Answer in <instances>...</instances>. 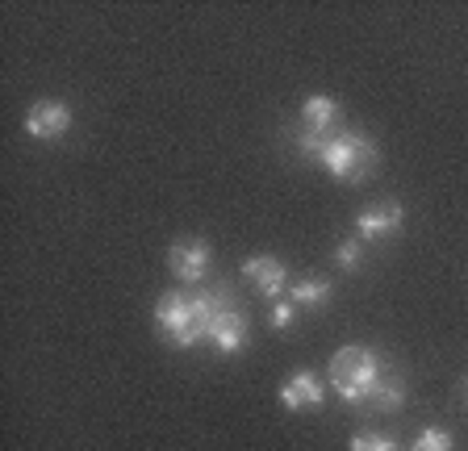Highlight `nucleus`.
I'll return each instance as SVG.
<instances>
[{
	"label": "nucleus",
	"mask_w": 468,
	"mask_h": 451,
	"mask_svg": "<svg viewBox=\"0 0 468 451\" xmlns=\"http://www.w3.org/2000/svg\"><path fill=\"white\" fill-rule=\"evenodd\" d=\"M297 151H302L305 159H318L343 184H360L380 163L377 142L364 138L360 130H302V134H297Z\"/></svg>",
	"instance_id": "f257e3e1"
},
{
	"label": "nucleus",
	"mask_w": 468,
	"mask_h": 451,
	"mask_svg": "<svg viewBox=\"0 0 468 451\" xmlns=\"http://www.w3.org/2000/svg\"><path fill=\"white\" fill-rule=\"evenodd\" d=\"M234 305L230 285H218L209 293H164L155 305V326L172 339L176 347H193L209 339V326L222 309Z\"/></svg>",
	"instance_id": "f03ea898"
},
{
	"label": "nucleus",
	"mask_w": 468,
	"mask_h": 451,
	"mask_svg": "<svg viewBox=\"0 0 468 451\" xmlns=\"http://www.w3.org/2000/svg\"><path fill=\"white\" fill-rule=\"evenodd\" d=\"M380 372H385V363H380V355L372 351V347L347 343L331 355V389L351 405L368 402L377 381H380Z\"/></svg>",
	"instance_id": "7ed1b4c3"
},
{
	"label": "nucleus",
	"mask_w": 468,
	"mask_h": 451,
	"mask_svg": "<svg viewBox=\"0 0 468 451\" xmlns=\"http://www.w3.org/2000/svg\"><path fill=\"white\" fill-rule=\"evenodd\" d=\"M167 267L180 285H197L209 272V243L205 238H180L167 246Z\"/></svg>",
	"instance_id": "20e7f679"
},
{
	"label": "nucleus",
	"mask_w": 468,
	"mask_h": 451,
	"mask_svg": "<svg viewBox=\"0 0 468 451\" xmlns=\"http://www.w3.org/2000/svg\"><path fill=\"white\" fill-rule=\"evenodd\" d=\"M247 339H251V322H247L243 309H222V314L214 318V326H209V343L218 347L222 355H239L247 347Z\"/></svg>",
	"instance_id": "39448f33"
},
{
	"label": "nucleus",
	"mask_w": 468,
	"mask_h": 451,
	"mask_svg": "<svg viewBox=\"0 0 468 451\" xmlns=\"http://www.w3.org/2000/svg\"><path fill=\"white\" fill-rule=\"evenodd\" d=\"M71 130V109L63 100H38L26 113V134L29 138H63Z\"/></svg>",
	"instance_id": "423d86ee"
},
{
	"label": "nucleus",
	"mask_w": 468,
	"mask_h": 451,
	"mask_svg": "<svg viewBox=\"0 0 468 451\" xmlns=\"http://www.w3.org/2000/svg\"><path fill=\"white\" fill-rule=\"evenodd\" d=\"M281 402H284V410H318L326 402V384L314 372H292L281 384Z\"/></svg>",
	"instance_id": "0eeeda50"
},
{
	"label": "nucleus",
	"mask_w": 468,
	"mask_h": 451,
	"mask_svg": "<svg viewBox=\"0 0 468 451\" xmlns=\"http://www.w3.org/2000/svg\"><path fill=\"white\" fill-rule=\"evenodd\" d=\"M243 276L251 280L255 288H260L268 301L272 297H281L284 288H289V272H284V264L281 259H272V256H255V259H247L243 264Z\"/></svg>",
	"instance_id": "6e6552de"
},
{
	"label": "nucleus",
	"mask_w": 468,
	"mask_h": 451,
	"mask_svg": "<svg viewBox=\"0 0 468 451\" xmlns=\"http://www.w3.org/2000/svg\"><path fill=\"white\" fill-rule=\"evenodd\" d=\"M401 222H406V209L398 201H380V205H368L356 217V230H360V238H380V235L401 230Z\"/></svg>",
	"instance_id": "1a4fd4ad"
},
{
	"label": "nucleus",
	"mask_w": 468,
	"mask_h": 451,
	"mask_svg": "<svg viewBox=\"0 0 468 451\" xmlns=\"http://www.w3.org/2000/svg\"><path fill=\"white\" fill-rule=\"evenodd\" d=\"M406 397H410L406 381H401L393 368H385V372H380V381H377V389H372V397H368V405H372V410H401V405H406Z\"/></svg>",
	"instance_id": "9d476101"
},
{
	"label": "nucleus",
	"mask_w": 468,
	"mask_h": 451,
	"mask_svg": "<svg viewBox=\"0 0 468 451\" xmlns=\"http://www.w3.org/2000/svg\"><path fill=\"white\" fill-rule=\"evenodd\" d=\"M335 118H339V100L335 97H310L302 105V121L305 130H335Z\"/></svg>",
	"instance_id": "9b49d317"
},
{
	"label": "nucleus",
	"mask_w": 468,
	"mask_h": 451,
	"mask_svg": "<svg viewBox=\"0 0 468 451\" xmlns=\"http://www.w3.org/2000/svg\"><path fill=\"white\" fill-rule=\"evenodd\" d=\"M331 280H326V276H314V280H297V285H289V301L292 305H305V309H310V305H322L326 301V297H331Z\"/></svg>",
	"instance_id": "f8f14e48"
},
{
	"label": "nucleus",
	"mask_w": 468,
	"mask_h": 451,
	"mask_svg": "<svg viewBox=\"0 0 468 451\" xmlns=\"http://www.w3.org/2000/svg\"><path fill=\"white\" fill-rule=\"evenodd\" d=\"M456 443H452L448 431H439V426H431V431H422L419 439L410 443V451H452Z\"/></svg>",
	"instance_id": "ddd939ff"
},
{
	"label": "nucleus",
	"mask_w": 468,
	"mask_h": 451,
	"mask_svg": "<svg viewBox=\"0 0 468 451\" xmlns=\"http://www.w3.org/2000/svg\"><path fill=\"white\" fill-rule=\"evenodd\" d=\"M351 451H401L398 439H389V435H356L351 439Z\"/></svg>",
	"instance_id": "4468645a"
},
{
	"label": "nucleus",
	"mask_w": 468,
	"mask_h": 451,
	"mask_svg": "<svg viewBox=\"0 0 468 451\" xmlns=\"http://www.w3.org/2000/svg\"><path fill=\"white\" fill-rule=\"evenodd\" d=\"M360 256H364V243H360V238H347V243H339V251H335L339 267H347V272H356V267H360Z\"/></svg>",
	"instance_id": "2eb2a0df"
},
{
	"label": "nucleus",
	"mask_w": 468,
	"mask_h": 451,
	"mask_svg": "<svg viewBox=\"0 0 468 451\" xmlns=\"http://www.w3.org/2000/svg\"><path fill=\"white\" fill-rule=\"evenodd\" d=\"M292 314H297V305H292V301H281V305H276V309H272V330H289V326H292Z\"/></svg>",
	"instance_id": "dca6fc26"
}]
</instances>
